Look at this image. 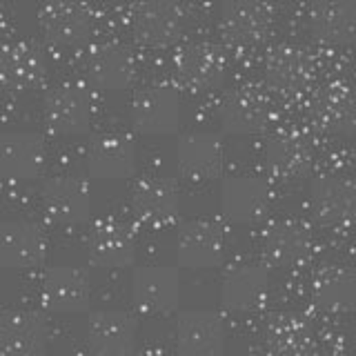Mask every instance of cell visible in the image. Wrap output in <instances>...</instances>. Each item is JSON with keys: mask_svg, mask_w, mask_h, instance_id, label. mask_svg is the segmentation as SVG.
I'll return each instance as SVG.
<instances>
[{"mask_svg": "<svg viewBox=\"0 0 356 356\" xmlns=\"http://www.w3.org/2000/svg\"><path fill=\"white\" fill-rule=\"evenodd\" d=\"M44 165V138L38 131L16 129L0 136V178L9 185H27Z\"/></svg>", "mask_w": 356, "mask_h": 356, "instance_id": "obj_6", "label": "cell"}, {"mask_svg": "<svg viewBox=\"0 0 356 356\" xmlns=\"http://www.w3.org/2000/svg\"><path fill=\"white\" fill-rule=\"evenodd\" d=\"M44 70H47V63H44V54L36 42L16 40L0 51V81L11 89L27 92V89L40 85Z\"/></svg>", "mask_w": 356, "mask_h": 356, "instance_id": "obj_28", "label": "cell"}, {"mask_svg": "<svg viewBox=\"0 0 356 356\" xmlns=\"http://www.w3.org/2000/svg\"><path fill=\"white\" fill-rule=\"evenodd\" d=\"M225 245V229L216 220L192 218L176 234V259L189 270H205L220 263Z\"/></svg>", "mask_w": 356, "mask_h": 356, "instance_id": "obj_7", "label": "cell"}, {"mask_svg": "<svg viewBox=\"0 0 356 356\" xmlns=\"http://www.w3.org/2000/svg\"><path fill=\"white\" fill-rule=\"evenodd\" d=\"M265 81L285 98L305 94L314 83V63L296 44H278L265 58Z\"/></svg>", "mask_w": 356, "mask_h": 356, "instance_id": "obj_16", "label": "cell"}, {"mask_svg": "<svg viewBox=\"0 0 356 356\" xmlns=\"http://www.w3.org/2000/svg\"><path fill=\"white\" fill-rule=\"evenodd\" d=\"M272 205V187L259 174H229L220 187V211L236 225L261 220Z\"/></svg>", "mask_w": 356, "mask_h": 356, "instance_id": "obj_2", "label": "cell"}, {"mask_svg": "<svg viewBox=\"0 0 356 356\" xmlns=\"http://www.w3.org/2000/svg\"><path fill=\"white\" fill-rule=\"evenodd\" d=\"M263 161L272 176L292 181L312 165V143L298 129H278L265 143Z\"/></svg>", "mask_w": 356, "mask_h": 356, "instance_id": "obj_27", "label": "cell"}, {"mask_svg": "<svg viewBox=\"0 0 356 356\" xmlns=\"http://www.w3.org/2000/svg\"><path fill=\"white\" fill-rule=\"evenodd\" d=\"M47 256V236L31 220H7L0 225V263L18 272L42 265Z\"/></svg>", "mask_w": 356, "mask_h": 356, "instance_id": "obj_21", "label": "cell"}, {"mask_svg": "<svg viewBox=\"0 0 356 356\" xmlns=\"http://www.w3.org/2000/svg\"><path fill=\"white\" fill-rule=\"evenodd\" d=\"M274 11L270 5L256 0H234L225 3L220 11V36L232 47L248 49L265 40L272 31Z\"/></svg>", "mask_w": 356, "mask_h": 356, "instance_id": "obj_14", "label": "cell"}, {"mask_svg": "<svg viewBox=\"0 0 356 356\" xmlns=\"http://www.w3.org/2000/svg\"><path fill=\"white\" fill-rule=\"evenodd\" d=\"M234 356H261V354H254V352H243V354H234Z\"/></svg>", "mask_w": 356, "mask_h": 356, "instance_id": "obj_38", "label": "cell"}, {"mask_svg": "<svg viewBox=\"0 0 356 356\" xmlns=\"http://www.w3.org/2000/svg\"><path fill=\"white\" fill-rule=\"evenodd\" d=\"M58 356H81V354H58Z\"/></svg>", "mask_w": 356, "mask_h": 356, "instance_id": "obj_39", "label": "cell"}, {"mask_svg": "<svg viewBox=\"0 0 356 356\" xmlns=\"http://www.w3.org/2000/svg\"><path fill=\"white\" fill-rule=\"evenodd\" d=\"M263 256L276 267H298L305 265L314 254V234L309 225L298 218H281L261 236Z\"/></svg>", "mask_w": 356, "mask_h": 356, "instance_id": "obj_8", "label": "cell"}, {"mask_svg": "<svg viewBox=\"0 0 356 356\" xmlns=\"http://www.w3.org/2000/svg\"><path fill=\"white\" fill-rule=\"evenodd\" d=\"M96 114L94 87L85 81H65L44 100V120L58 134H83Z\"/></svg>", "mask_w": 356, "mask_h": 356, "instance_id": "obj_1", "label": "cell"}, {"mask_svg": "<svg viewBox=\"0 0 356 356\" xmlns=\"http://www.w3.org/2000/svg\"><path fill=\"white\" fill-rule=\"evenodd\" d=\"M131 33L149 47H165L183 31V11L174 3L152 0L131 9Z\"/></svg>", "mask_w": 356, "mask_h": 356, "instance_id": "obj_26", "label": "cell"}, {"mask_svg": "<svg viewBox=\"0 0 356 356\" xmlns=\"http://www.w3.org/2000/svg\"><path fill=\"white\" fill-rule=\"evenodd\" d=\"M0 305H3V276H0Z\"/></svg>", "mask_w": 356, "mask_h": 356, "instance_id": "obj_37", "label": "cell"}, {"mask_svg": "<svg viewBox=\"0 0 356 356\" xmlns=\"http://www.w3.org/2000/svg\"><path fill=\"white\" fill-rule=\"evenodd\" d=\"M270 296V276L256 263H238L229 267L220 283V303L229 312L248 314L261 309Z\"/></svg>", "mask_w": 356, "mask_h": 356, "instance_id": "obj_22", "label": "cell"}, {"mask_svg": "<svg viewBox=\"0 0 356 356\" xmlns=\"http://www.w3.org/2000/svg\"><path fill=\"white\" fill-rule=\"evenodd\" d=\"M312 33L330 44H348L356 31V5L350 0H323L309 11Z\"/></svg>", "mask_w": 356, "mask_h": 356, "instance_id": "obj_29", "label": "cell"}, {"mask_svg": "<svg viewBox=\"0 0 356 356\" xmlns=\"http://www.w3.org/2000/svg\"><path fill=\"white\" fill-rule=\"evenodd\" d=\"M92 283L81 267L56 265L40 278V303L56 314H74L89 307Z\"/></svg>", "mask_w": 356, "mask_h": 356, "instance_id": "obj_15", "label": "cell"}, {"mask_svg": "<svg viewBox=\"0 0 356 356\" xmlns=\"http://www.w3.org/2000/svg\"><path fill=\"white\" fill-rule=\"evenodd\" d=\"M38 22L42 33L60 47H76L94 33V11L85 3L56 0L42 5Z\"/></svg>", "mask_w": 356, "mask_h": 356, "instance_id": "obj_17", "label": "cell"}, {"mask_svg": "<svg viewBox=\"0 0 356 356\" xmlns=\"http://www.w3.org/2000/svg\"><path fill=\"white\" fill-rule=\"evenodd\" d=\"M272 100L256 87H238L220 103V122L232 134H256L272 122Z\"/></svg>", "mask_w": 356, "mask_h": 356, "instance_id": "obj_25", "label": "cell"}, {"mask_svg": "<svg viewBox=\"0 0 356 356\" xmlns=\"http://www.w3.org/2000/svg\"><path fill=\"white\" fill-rule=\"evenodd\" d=\"M85 163L89 174L107 181L131 176L136 167V145L122 131H105L87 145Z\"/></svg>", "mask_w": 356, "mask_h": 356, "instance_id": "obj_23", "label": "cell"}, {"mask_svg": "<svg viewBox=\"0 0 356 356\" xmlns=\"http://www.w3.org/2000/svg\"><path fill=\"white\" fill-rule=\"evenodd\" d=\"M330 356H343V354H330Z\"/></svg>", "mask_w": 356, "mask_h": 356, "instance_id": "obj_40", "label": "cell"}, {"mask_svg": "<svg viewBox=\"0 0 356 356\" xmlns=\"http://www.w3.org/2000/svg\"><path fill=\"white\" fill-rule=\"evenodd\" d=\"M309 205L314 216L325 225H348L354 214V183L339 172L321 174L312 181Z\"/></svg>", "mask_w": 356, "mask_h": 356, "instance_id": "obj_24", "label": "cell"}, {"mask_svg": "<svg viewBox=\"0 0 356 356\" xmlns=\"http://www.w3.org/2000/svg\"><path fill=\"white\" fill-rule=\"evenodd\" d=\"M131 122L143 134H172L181 125V96L167 83L147 85L131 103Z\"/></svg>", "mask_w": 356, "mask_h": 356, "instance_id": "obj_11", "label": "cell"}, {"mask_svg": "<svg viewBox=\"0 0 356 356\" xmlns=\"http://www.w3.org/2000/svg\"><path fill=\"white\" fill-rule=\"evenodd\" d=\"M176 167L185 178L194 183L211 181L220 174L222 161H225V147L222 138L214 131L194 129L185 131L176 143Z\"/></svg>", "mask_w": 356, "mask_h": 356, "instance_id": "obj_10", "label": "cell"}, {"mask_svg": "<svg viewBox=\"0 0 356 356\" xmlns=\"http://www.w3.org/2000/svg\"><path fill=\"white\" fill-rule=\"evenodd\" d=\"M5 29H7V16H5V9L0 7V36L5 33Z\"/></svg>", "mask_w": 356, "mask_h": 356, "instance_id": "obj_35", "label": "cell"}, {"mask_svg": "<svg viewBox=\"0 0 356 356\" xmlns=\"http://www.w3.org/2000/svg\"><path fill=\"white\" fill-rule=\"evenodd\" d=\"M225 54L209 42H192L174 56L176 83L192 94L216 89L225 78Z\"/></svg>", "mask_w": 356, "mask_h": 356, "instance_id": "obj_5", "label": "cell"}, {"mask_svg": "<svg viewBox=\"0 0 356 356\" xmlns=\"http://www.w3.org/2000/svg\"><path fill=\"white\" fill-rule=\"evenodd\" d=\"M181 300V274L170 265H140L131 274V303L149 316H165Z\"/></svg>", "mask_w": 356, "mask_h": 356, "instance_id": "obj_3", "label": "cell"}, {"mask_svg": "<svg viewBox=\"0 0 356 356\" xmlns=\"http://www.w3.org/2000/svg\"><path fill=\"white\" fill-rule=\"evenodd\" d=\"M312 343L309 323L298 314H278L265 330V345L274 356H300Z\"/></svg>", "mask_w": 356, "mask_h": 356, "instance_id": "obj_32", "label": "cell"}, {"mask_svg": "<svg viewBox=\"0 0 356 356\" xmlns=\"http://www.w3.org/2000/svg\"><path fill=\"white\" fill-rule=\"evenodd\" d=\"M85 74L92 87L114 92L131 83L136 74V58L127 44L118 40H103L89 47L85 56Z\"/></svg>", "mask_w": 356, "mask_h": 356, "instance_id": "obj_20", "label": "cell"}, {"mask_svg": "<svg viewBox=\"0 0 356 356\" xmlns=\"http://www.w3.org/2000/svg\"><path fill=\"white\" fill-rule=\"evenodd\" d=\"M136 356H172V354L167 350H163V348H145Z\"/></svg>", "mask_w": 356, "mask_h": 356, "instance_id": "obj_33", "label": "cell"}, {"mask_svg": "<svg viewBox=\"0 0 356 356\" xmlns=\"http://www.w3.org/2000/svg\"><path fill=\"white\" fill-rule=\"evenodd\" d=\"M312 298L314 303L330 312L343 314L354 307V274L345 265H327L312 281Z\"/></svg>", "mask_w": 356, "mask_h": 356, "instance_id": "obj_31", "label": "cell"}, {"mask_svg": "<svg viewBox=\"0 0 356 356\" xmlns=\"http://www.w3.org/2000/svg\"><path fill=\"white\" fill-rule=\"evenodd\" d=\"M42 209L60 225H81L92 214V189L74 172L54 174L40 189Z\"/></svg>", "mask_w": 356, "mask_h": 356, "instance_id": "obj_4", "label": "cell"}, {"mask_svg": "<svg viewBox=\"0 0 356 356\" xmlns=\"http://www.w3.org/2000/svg\"><path fill=\"white\" fill-rule=\"evenodd\" d=\"M309 120L323 131L350 134L354 127V100L345 85H332L309 103Z\"/></svg>", "mask_w": 356, "mask_h": 356, "instance_id": "obj_30", "label": "cell"}, {"mask_svg": "<svg viewBox=\"0 0 356 356\" xmlns=\"http://www.w3.org/2000/svg\"><path fill=\"white\" fill-rule=\"evenodd\" d=\"M174 341L181 356H220L225 325L211 309H185L174 323Z\"/></svg>", "mask_w": 356, "mask_h": 356, "instance_id": "obj_9", "label": "cell"}, {"mask_svg": "<svg viewBox=\"0 0 356 356\" xmlns=\"http://www.w3.org/2000/svg\"><path fill=\"white\" fill-rule=\"evenodd\" d=\"M131 214L147 227H165L176 220L181 194L170 178L145 176L131 189Z\"/></svg>", "mask_w": 356, "mask_h": 356, "instance_id": "obj_18", "label": "cell"}, {"mask_svg": "<svg viewBox=\"0 0 356 356\" xmlns=\"http://www.w3.org/2000/svg\"><path fill=\"white\" fill-rule=\"evenodd\" d=\"M138 321L125 309H96L87 321V343L96 356H129L136 345Z\"/></svg>", "mask_w": 356, "mask_h": 356, "instance_id": "obj_13", "label": "cell"}, {"mask_svg": "<svg viewBox=\"0 0 356 356\" xmlns=\"http://www.w3.org/2000/svg\"><path fill=\"white\" fill-rule=\"evenodd\" d=\"M3 205H5V198H3V187H0V211H3Z\"/></svg>", "mask_w": 356, "mask_h": 356, "instance_id": "obj_36", "label": "cell"}, {"mask_svg": "<svg viewBox=\"0 0 356 356\" xmlns=\"http://www.w3.org/2000/svg\"><path fill=\"white\" fill-rule=\"evenodd\" d=\"M5 120H7V103H5V96L0 94V127L5 125Z\"/></svg>", "mask_w": 356, "mask_h": 356, "instance_id": "obj_34", "label": "cell"}, {"mask_svg": "<svg viewBox=\"0 0 356 356\" xmlns=\"http://www.w3.org/2000/svg\"><path fill=\"white\" fill-rule=\"evenodd\" d=\"M136 238L120 218H98L87 234V259L103 270H122L134 263Z\"/></svg>", "mask_w": 356, "mask_h": 356, "instance_id": "obj_12", "label": "cell"}, {"mask_svg": "<svg viewBox=\"0 0 356 356\" xmlns=\"http://www.w3.org/2000/svg\"><path fill=\"white\" fill-rule=\"evenodd\" d=\"M49 345V325L36 309H11L0 318V352L7 356H40Z\"/></svg>", "mask_w": 356, "mask_h": 356, "instance_id": "obj_19", "label": "cell"}]
</instances>
